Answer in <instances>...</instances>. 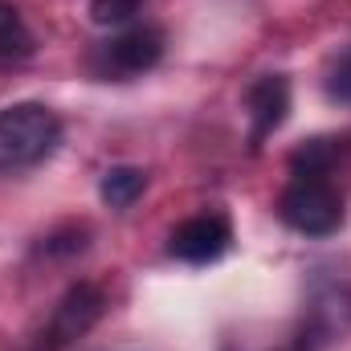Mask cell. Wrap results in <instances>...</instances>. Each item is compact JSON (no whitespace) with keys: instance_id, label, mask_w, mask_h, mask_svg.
<instances>
[{"instance_id":"obj_2","label":"cell","mask_w":351,"mask_h":351,"mask_svg":"<svg viewBox=\"0 0 351 351\" xmlns=\"http://www.w3.org/2000/svg\"><path fill=\"white\" fill-rule=\"evenodd\" d=\"M282 221L306 237H331L343 225V196L327 176H294L278 200Z\"/></svg>"},{"instance_id":"obj_11","label":"cell","mask_w":351,"mask_h":351,"mask_svg":"<svg viewBox=\"0 0 351 351\" xmlns=\"http://www.w3.org/2000/svg\"><path fill=\"white\" fill-rule=\"evenodd\" d=\"M327 94H331L335 102L351 106V49L343 58H335V66H331V74H327Z\"/></svg>"},{"instance_id":"obj_8","label":"cell","mask_w":351,"mask_h":351,"mask_svg":"<svg viewBox=\"0 0 351 351\" xmlns=\"http://www.w3.org/2000/svg\"><path fill=\"white\" fill-rule=\"evenodd\" d=\"M29 53H33L29 25L12 4H0V58H29Z\"/></svg>"},{"instance_id":"obj_10","label":"cell","mask_w":351,"mask_h":351,"mask_svg":"<svg viewBox=\"0 0 351 351\" xmlns=\"http://www.w3.org/2000/svg\"><path fill=\"white\" fill-rule=\"evenodd\" d=\"M143 0H90V21L94 25H131Z\"/></svg>"},{"instance_id":"obj_9","label":"cell","mask_w":351,"mask_h":351,"mask_svg":"<svg viewBox=\"0 0 351 351\" xmlns=\"http://www.w3.org/2000/svg\"><path fill=\"white\" fill-rule=\"evenodd\" d=\"M335 160H339V143L335 139H311L306 147H298L290 156V168H294V176H327Z\"/></svg>"},{"instance_id":"obj_3","label":"cell","mask_w":351,"mask_h":351,"mask_svg":"<svg viewBox=\"0 0 351 351\" xmlns=\"http://www.w3.org/2000/svg\"><path fill=\"white\" fill-rule=\"evenodd\" d=\"M164 58V29L156 25H127L123 33H114L110 41H102L94 49V70L102 78H135L147 74L156 62Z\"/></svg>"},{"instance_id":"obj_4","label":"cell","mask_w":351,"mask_h":351,"mask_svg":"<svg viewBox=\"0 0 351 351\" xmlns=\"http://www.w3.org/2000/svg\"><path fill=\"white\" fill-rule=\"evenodd\" d=\"M102 306H106V298H102L98 286H90V282L70 286L66 298L53 306V319H49V331H45V351H62L66 343L82 339L102 319Z\"/></svg>"},{"instance_id":"obj_1","label":"cell","mask_w":351,"mask_h":351,"mask_svg":"<svg viewBox=\"0 0 351 351\" xmlns=\"http://www.w3.org/2000/svg\"><path fill=\"white\" fill-rule=\"evenodd\" d=\"M62 143V119L41 102H16L0 110V172L33 168Z\"/></svg>"},{"instance_id":"obj_5","label":"cell","mask_w":351,"mask_h":351,"mask_svg":"<svg viewBox=\"0 0 351 351\" xmlns=\"http://www.w3.org/2000/svg\"><path fill=\"white\" fill-rule=\"evenodd\" d=\"M233 241V229L221 213H200V217H188L184 225H176L172 237H168V250H172L180 262L204 265L217 262Z\"/></svg>"},{"instance_id":"obj_6","label":"cell","mask_w":351,"mask_h":351,"mask_svg":"<svg viewBox=\"0 0 351 351\" xmlns=\"http://www.w3.org/2000/svg\"><path fill=\"white\" fill-rule=\"evenodd\" d=\"M245 106H250V123H254V131H250V139H254V147H262L265 135H274L282 123H286V110H290V82L282 78V74H262L250 94H245Z\"/></svg>"},{"instance_id":"obj_7","label":"cell","mask_w":351,"mask_h":351,"mask_svg":"<svg viewBox=\"0 0 351 351\" xmlns=\"http://www.w3.org/2000/svg\"><path fill=\"white\" fill-rule=\"evenodd\" d=\"M147 188V172L143 168H110L98 184V196L110 204V208H131Z\"/></svg>"}]
</instances>
